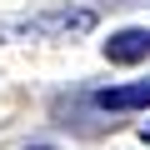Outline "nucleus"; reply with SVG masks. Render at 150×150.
<instances>
[{
	"label": "nucleus",
	"instance_id": "obj_1",
	"mask_svg": "<svg viewBox=\"0 0 150 150\" xmlns=\"http://www.w3.org/2000/svg\"><path fill=\"white\" fill-rule=\"evenodd\" d=\"M95 30V10L90 5H50L20 20H5L0 35H20V40H70V35H90Z\"/></svg>",
	"mask_w": 150,
	"mask_h": 150
},
{
	"label": "nucleus",
	"instance_id": "obj_2",
	"mask_svg": "<svg viewBox=\"0 0 150 150\" xmlns=\"http://www.w3.org/2000/svg\"><path fill=\"white\" fill-rule=\"evenodd\" d=\"M100 50H105L110 65H140L150 55V30H115Z\"/></svg>",
	"mask_w": 150,
	"mask_h": 150
},
{
	"label": "nucleus",
	"instance_id": "obj_3",
	"mask_svg": "<svg viewBox=\"0 0 150 150\" xmlns=\"http://www.w3.org/2000/svg\"><path fill=\"white\" fill-rule=\"evenodd\" d=\"M95 105H100V110H145V105H150V80H135V85H110V90H95Z\"/></svg>",
	"mask_w": 150,
	"mask_h": 150
},
{
	"label": "nucleus",
	"instance_id": "obj_4",
	"mask_svg": "<svg viewBox=\"0 0 150 150\" xmlns=\"http://www.w3.org/2000/svg\"><path fill=\"white\" fill-rule=\"evenodd\" d=\"M140 140H145V145H150V125H145V130H140Z\"/></svg>",
	"mask_w": 150,
	"mask_h": 150
},
{
	"label": "nucleus",
	"instance_id": "obj_5",
	"mask_svg": "<svg viewBox=\"0 0 150 150\" xmlns=\"http://www.w3.org/2000/svg\"><path fill=\"white\" fill-rule=\"evenodd\" d=\"M25 150H50V145H25Z\"/></svg>",
	"mask_w": 150,
	"mask_h": 150
}]
</instances>
